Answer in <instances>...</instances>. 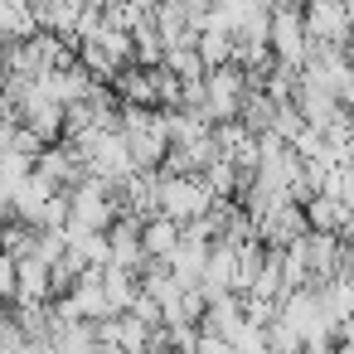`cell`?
Returning a JSON list of instances; mask_svg holds the SVG:
<instances>
[{
	"label": "cell",
	"mask_w": 354,
	"mask_h": 354,
	"mask_svg": "<svg viewBox=\"0 0 354 354\" xmlns=\"http://www.w3.org/2000/svg\"><path fill=\"white\" fill-rule=\"evenodd\" d=\"M209 199H214V189H209L199 175H165V170H160V180H156V209L170 214L175 223L199 218V214L209 209Z\"/></svg>",
	"instance_id": "6da1fadb"
},
{
	"label": "cell",
	"mask_w": 354,
	"mask_h": 354,
	"mask_svg": "<svg viewBox=\"0 0 354 354\" xmlns=\"http://www.w3.org/2000/svg\"><path fill=\"white\" fill-rule=\"evenodd\" d=\"M243 97H248V73H243L233 59L218 64V68H204V107L214 112V122L238 117Z\"/></svg>",
	"instance_id": "7a4b0ae2"
},
{
	"label": "cell",
	"mask_w": 354,
	"mask_h": 354,
	"mask_svg": "<svg viewBox=\"0 0 354 354\" xmlns=\"http://www.w3.org/2000/svg\"><path fill=\"white\" fill-rule=\"evenodd\" d=\"M267 44H272V59H281V64H291V68H301V54H306V44H310V35H306V20H301V10L291 6H272V30H267Z\"/></svg>",
	"instance_id": "3957f363"
},
{
	"label": "cell",
	"mask_w": 354,
	"mask_h": 354,
	"mask_svg": "<svg viewBox=\"0 0 354 354\" xmlns=\"http://www.w3.org/2000/svg\"><path fill=\"white\" fill-rule=\"evenodd\" d=\"M306 35L325 39V44H344L349 39V0H306Z\"/></svg>",
	"instance_id": "277c9868"
},
{
	"label": "cell",
	"mask_w": 354,
	"mask_h": 354,
	"mask_svg": "<svg viewBox=\"0 0 354 354\" xmlns=\"http://www.w3.org/2000/svg\"><path fill=\"white\" fill-rule=\"evenodd\" d=\"M49 291H54L49 262H39V257H15V291H10V301H20V306H44Z\"/></svg>",
	"instance_id": "5b68a950"
},
{
	"label": "cell",
	"mask_w": 354,
	"mask_h": 354,
	"mask_svg": "<svg viewBox=\"0 0 354 354\" xmlns=\"http://www.w3.org/2000/svg\"><path fill=\"white\" fill-rule=\"evenodd\" d=\"M175 243H180V223H175L170 214L141 218V248H146V257H170Z\"/></svg>",
	"instance_id": "8992f818"
},
{
	"label": "cell",
	"mask_w": 354,
	"mask_h": 354,
	"mask_svg": "<svg viewBox=\"0 0 354 354\" xmlns=\"http://www.w3.org/2000/svg\"><path fill=\"white\" fill-rule=\"evenodd\" d=\"M102 291H107V306H112V315H117V310L131 306V296H136L141 286H136V272H131V267L102 262Z\"/></svg>",
	"instance_id": "52a82bcc"
},
{
	"label": "cell",
	"mask_w": 354,
	"mask_h": 354,
	"mask_svg": "<svg viewBox=\"0 0 354 354\" xmlns=\"http://www.w3.org/2000/svg\"><path fill=\"white\" fill-rule=\"evenodd\" d=\"M344 209L349 204H339L335 194H310L306 204H301V214H306V228H330V233H339V223H344Z\"/></svg>",
	"instance_id": "ba28073f"
},
{
	"label": "cell",
	"mask_w": 354,
	"mask_h": 354,
	"mask_svg": "<svg viewBox=\"0 0 354 354\" xmlns=\"http://www.w3.org/2000/svg\"><path fill=\"white\" fill-rule=\"evenodd\" d=\"M194 49H199L204 68H218V64L233 59V35H223V30H199V35H194Z\"/></svg>",
	"instance_id": "9c48e42d"
},
{
	"label": "cell",
	"mask_w": 354,
	"mask_h": 354,
	"mask_svg": "<svg viewBox=\"0 0 354 354\" xmlns=\"http://www.w3.org/2000/svg\"><path fill=\"white\" fill-rule=\"evenodd\" d=\"M160 64H165V68H170L175 78H199V73H204V59H199L194 39H185V44H170Z\"/></svg>",
	"instance_id": "30bf717a"
},
{
	"label": "cell",
	"mask_w": 354,
	"mask_h": 354,
	"mask_svg": "<svg viewBox=\"0 0 354 354\" xmlns=\"http://www.w3.org/2000/svg\"><path fill=\"white\" fill-rule=\"evenodd\" d=\"M199 180H204L214 194H233V189H238V170H233V160H228V156H214V160L204 165V175H199Z\"/></svg>",
	"instance_id": "8fae6325"
},
{
	"label": "cell",
	"mask_w": 354,
	"mask_h": 354,
	"mask_svg": "<svg viewBox=\"0 0 354 354\" xmlns=\"http://www.w3.org/2000/svg\"><path fill=\"white\" fill-rule=\"evenodd\" d=\"M10 291H15V257L0 252V301H10Z\"/></svg>",
	"instance_id": "7c38bea8"
},
{
	"label": "cell",
	"mask_w": 354,
	"mask_h": 354,
	"mask_svg": "<svg viewBox=\"0 0 354 354\" xmlns=\"http://www.w3.org/2000/svg\"><path fill=\"white\" fill-rule=\"evenodd\" d=\"M344 64H349V68H354V35H349V39H344Z\"/></svg>",
	"instance_id": "4fadbf2b"
},
{
	"label": "cell",
	"mask_w": 354,
	"mask_h": 354,
	"mask_svg": "<svg viewBox=\"0 0 354 354\" xmlns=\"http://www.w3.org/2000/svg\"><path fill=\"white\" fill-rule=\"evenodd\" d=\"M349 35H354V0H349Z\"/></svg>",
	"instance_id": "5bb4252c"
}]
</instances>
